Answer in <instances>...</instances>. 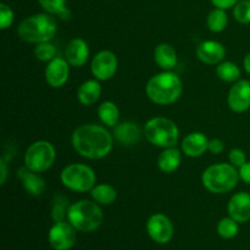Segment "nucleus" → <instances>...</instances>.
Segmentation results:
<instances>
[{
  "label": "nucleus",
  "mask_w": 250,
  "mask_h": 250,
  "mask_svg": "<svg viewBox=\"0 0 250 250\" xmlns=\"http://www.w3.org/2000/svg\"><path fill=\"white\" fill-rule=\"evenodd\" d=\"M72 146L81 156L89 160H100L110 154L114 137L99 125H82L72 133Z\"/></svg>",
  "instance_id": "nucleus-1"
},
{
  "label": "nucleus",
  "mask_w": 250,
  "mask_h": 250,
  "mask_svg": "<svg viewBox=\"0 0 250 250\" xmlns=\"http://www.w3.org/2000/svg\"><path fill=\"white\" fill-rule=\"evenodd\" d=\"M182 81L176 73L164 71L153 76L146 87V95L158 105H170L180 99L182 95Z\"/></svg>",
  "instance_id": "nucleus-2"
},
{
  "label": "nucleus",
  "mask_w": 250,
  "mask_h": 250,
  "mask_svg": "<svg viewBox=\"0 0 250 250\" xmlns=\"http://www.w3.org/2000/svg\"><path fill=\"white\" fill-rule=\"evenodd\" d=\"M58 31V23L50 14H36L26 17L17 27L22 41L32 44L50 42Z\"/></svg>",
  "instance_id": "nucleus-3"
},
{
  "label": "nucleus",
  "mask_w": 250,
  "mask_h": 250,
  "mask_svg": "<svg viewBox=\"0 0 250 250\" xmlns=\"http://www.w3.org/2000/svg\"><path fill=\"white\" fill-rule=\"evenodd\" d=\"M239 171L232 164H215L203 172L202 182L205 189L215 194H224L234 189L239 180Z\"/></svg>",
  "instance_id": "nucleus-4"
},
{
  "label": "nucleus",
  "mask_w": 250,
  "mask_h": 250,
  "mask_svg": "<svg viewBox=\"0 0 250 250\" xmlns=\"http://www.w3.org/2000/svg\"><path fill=\"white\" fill-rule=\"evenodd\" d=\"M103 210L97 202L80 200L70 205L67 221L80 232H93L103 224Z\"/></svg>",
  "instance_id": "nucleus-5"
},
{
  "label": "nucleus",
  "mask_w": 250,
  "mask_h": 250,
  "mask_svg": "<svg viewBox=\"0 0 250 250\" xmlns=\"http://www.w3.org/2000/svg\"><path fill=\"white\" fill-rule=\"evenodd\" d=\"M144 136L149 143L165 149L177 144L180 129L172 120L160 116L153 117L144 126Z\"/></svg>",
  "instance_id": "nucleus-6"
},
{
  "label": "nucleus",
  "mask_w": 250,
  "mask_h": 250,
  "mask_svg": "<svg viewBox=\"0 0 250 250\" xmlns=\"http://www.w3.org/2000/svg\"><path fill=\"white\" fill-rule=\"evenodd\" d=\"M61 182L70 190L89 192L95 186V172L84 164H70L61 171Z\"/></svg>",
  "instance_id": "nucleus-7"
},
{
  "label": "nucleus",
  "mask_w": 250,
  "mask_h": 250,
  "mask_svg": "<svg viewBox=\"0 0 250 250\" xmlns=\"http://www.w3.org/2000/svg\"><path fill=\"white\" fill-rule=\"evenodd\" d=\"M55 158V148L50 142L37 141L24 153V166L34 172H45L54 165Z\"/></svg>",
  "instance_id": "nucleus-8"
},
{
  "label": "nucleus",
  "mask_w": 250,
  "mask_h": 250,
  "mask_svg": "<svg viewBox=\"0 0 250 250\" xmlns=\"http://www.w3.org/2000/svg\"><path fill=\"white\" fill-rule=\"evenodd\" d=\"M77 229L70 222H55L49 231L48 239L51 248L55 250H70L75 246Z\"/></svg>",
  "instance_id": "nucleus-9"
},
{
  "label": "nucleus",
  "mask_w": 250,
  "mask_h": 250,
  "mask_svg": "<svg viewBox=\"0 0 250 250\" xmlns=\"http://www.w3.org/2000/svg\"><path fill=\"white\" fill-rule=\"evenodd\" d=\"M119 67L116 55L110 50H102L93 58L90 62L92 75L98 81H107L112 78Z\"/></svg>",
  "instance_id": "nucleus-10"
},
{
  "label": "nucleus",
  "mask_w": 250,
  "mask_h": 250,
  "mask_svg": "<svg viewBox=\"0 0 250 250\" xmlns=\"http://www.w3.org/2000/svg\"><path fill=\"white\" fill-rule=\"evenodd\" d=\"M146 232L154 242L166 244L173 237V225L164 214H154L146 222Z\"/></svg>",
  "instance_id": "nucleus-11"
},
{
  "label": "nucleus",
  "mask_w": 250,
  "mask_h": 250,
  "mask_svg": "<svg viewBox=\"0 0 250 250\" xmlns=\"http://www.w3.org/2000/svg\"><path fill=\"white\" fill-rule=\"evenodd\" d=\"M227 104L234 112H246L250 107V81L239 80L229 92Z\"/></svg>",
  "instance_id": "nucleus-12"
},
{
  "label": "nucleus",
  "mask_w": 250,
  "mask_h": 250,
  "mask_svg": "<svg viewBox=\"0 0 250 250\" xmlns=\"http://www.w3.org/2000/svg\"><path fill=\"white\" fill-rule=\"evenodd\" d=\"M70 63L66 59L55 58L49 61L45 67V81L50 87L61 88L66 84L70 77Z\"/></svg>",
  "instance_id": "nucleus-13"
},
{
  "label": "nucleus",
  "mask_w": 250,
  "mask_h": 250,
  "mask_svg": "<svg viewBox=\"0 0 250 250\" xmlns=\"http://www.w3.org/2000/svg\"><path fill=\"white\" fill-rule=\"evenodd\" d=\"M226 55V49L216 41H205L198 45L197 56L207 65H219Z\"/></svg>",
  "instance_id": "nucleus-14"
},
{
  "label": "nucleus",
  "mask_w": 250,
  "mask_h": 250,
  "mask_svg": "<svg viewBox=\"0 0 250 250\" xmlns=\"http://www.w3.org/2000/svg\"><path fill=\"white\" fill-rule=\"evenodd\" d=\"M229 215L237 222H248L250 220V194L239 192L232 195L227 205Z\"/></svg>",
  "instance_id": "nucleus-15"
},
{
  "label": "nucleus",
  "mask_w": 250,
  "mask_h": 250,
  "mask_svg": "<svg viewBox=\"0 0 250 250\" xmlns=\"http://www.w3.org/2000/svg\"><path fill=\"white\" fill-rule=\"evenodd\" d=\"M65 56L70 66L82 67L85 65L89 58V46L87 42L82 38H75L67 44Z\"/></svg>",
  "instance_id": "nucleus-16"
},
{
  "label": "nucleus",
  "mask_w": 250,
  "mask_h": 250,
  "mask_svg": "<svg viewBox=\"0 0 250 250\" xmlns=\"http://www.w3.org/2000/svg\"><path fill=\"white\" fill-rule=\"evenodd\" d=\"M209 146V139L202 132H192L182 141L181 148L183 154L189 158H198L202 156Z\"/></svg>",
  "instance_id": "nucleus-17"
},
{
  "label": "nucleus",
  "mask_w": 250,
  "mask_h": 250,
  "mask_svg": "<svg viewBox=\"0 0 250 250\" xmlns=\"http://www.w3.org/2000/svg\"><path fill=\"white\" fill-rule=\"evenodd\" d=\"M142 131L134 122L126 121L117 124L114 128V138L125 146H132L141 141Z\"/></svg>",
  "instance_id": "nucleus-18"
},
{
  "label": "nucleus",
  "mask_w": 250,
  "mask_h": 250,
  "mask_svg": "<svg viewBox=\"0 0 250 250\" xmlns=\"http://www.w3.org/2000/svg\"><path fill=\"white\" fill-rule=\"evenodd\" d=\"M17 177L22 181L24 189L28 194L33 195V197H39L45 192V181L38 175V172L29 170L26 166L17 171Z\"/></svg>",
  "instance_id": "nucleus-19"
},
{
  "label": "nucleus",
  "mask_w": 250,
  "mask_h": 250,
  "mask_svg": "<svg viewBox=\"0 0 250 250\" xmlns=\"http://www.w3.org/2000/svg\"><path fill=\"white\" fill-rule=\"evenodd\" d=\"M102 95V85L98 80H88L80 85L77 90V99L84 106L95 104Z\"/></svg>",
  "instance_id": "nucleus-20"
},
{
  "label": "nucleus",
  "mask_w": 250,
  "mask_h": 250,
  "mask_svg": "<svg viewBox=\"0 0 250 250\" xmlns=\"http://www.w3.org/2000/svg\"><path fill=\"white\" fill-rule=\"evenodd\" d=\"M154 60L159 67L170 71L177 65V53L176 49L168 43H161L154 50Z\"/></svg>",
  "instance_id": "nucleus-21"
},
{
  "label": "nucleus",
  "mask_w": 250,
  "mask_h": 250,
  "mask_svg": "<svg viewBox=\"0 0 250 250\" xmlns=\"http://www.w3.org/2000/svg\"><path fill=\"white\" fill-rule=\"evenodd\" d=\"M181 161H182L181 151L176 146H170V148H165L160 153L158 159V166L163 172L172 173L180 167Z\"/></svg>",
  "instance_id": "nucleus-22"
},
{
  "label": "nucleus",
  "mask_w": 250,
  "mask_h": 250,
  "mask_svg": "<svg viewBox=\"0 0 250 250\" xmlns=\"http://www.w3.org/2000/svg\"><path fill=\"white\" fill-rule=\"evenodd\" d=\"M90 195L100 205H111L115 203L117 198V192L111 185L107 183H102V185L94 186L92 190H90Z\"/></svg>",
  "instance_id": "nucleus-23"
},
{
  "label": "nucleus",
  "mask_w": 250,
  "mask_h": 250,
  "mask_svg": "<svg viewBox=\"0 0 250 250\" xmlns=\"http://www.w3.org/2000/svg\"><path fill=\"white\" fill-rule=\"evenodd\" d=\"M98 116L107 127H115L119 122L120 110L114 102H104L98 109Z\"/></svg>",
  "instance_id": "nucleus-24"
},
{
  "label": "nucleus",
  "mask_w": 250,
  "mask_h": 250,
  "mask_svg": "<svg viewBox=\"0 0 250 250\" xmlns=\"http://www.w3.org/2000/svg\"><path fill=\"white\" fill-rule=\"evenodd\" d=\"M216 75L224 82H237L241 77V68L234 62H231V61H222L217 65Z\"/></svg>",
  "instance_id": "nucleus-25"
},
{
  "label": "nucleus",
  "mask_w": 250,
  "mask_h": 250,
  "mask_svg": "<svg viewBox=\"0 0 250 250\" xmlns=\"http://www.w3.org/2000/svg\"><path fill=\"white\" fill-rule=\"evenodd\" d=\"M207 23L210 31L214 32V33L222 32L227 27V23H229V17H227L226 11L219 9V7H215L212 11H210Z\"/></svg>",
  "instance_id": "nucleus-26"
},
{
  "label": "nucleus",
  "mask_w": 250,
  "mask_h": 250,
  "mask_svg": "<svg viewBox=\"0 0 250 250\" xmlns=\"http://www.w3.org/2000/svg\"><path fill=\"white\" fill-rule=\"evenodd\" d=\"M39 5L46 14L58 15L61 19H70V10L66 6V0H38Z\"/></svg>",
  "instance_id": "nucleus-27"
},
{
  "label": "nucleus",
  "mask_w": 250,
  "mask_h": 250,
  "mask_svg": "<svg viewBox=\"0 0 250 250\" xmlns=\"http://www.w3.org/2000/svg\"><path fill=\"white\" fill-rule=\"evenodd\" d=\"M68 199L65 195L58 194L55 195L53 200V208H51V217L55 222L65 221L67 219V212L70 209Z\"/></svg>",
  "instance_id": "nucleus-28"
},
{
  "label": "nucleus",
  "mask_w": 250,
  "mask_h": 250,
  "mask_svg": "<svg viewBox=\"0 0 250 250\" xmlns=\"http://www.w3.org/2000/svg\"><path fill=\"white\" fill-rule=\"evenodd\" d=\"M239 232V226L238 222L236 220L229 217H225V219L220 220V222L217 224V233L221 238L225 239H232L238 234Z\"/></svg>",
  "instance_id": "nucleus-29"
},
{
  "label": "nucleus",
  "mask_w": 250,
  "mask_h": 250,
  "mask_svg": "<svg viewBox=\"0 0 250 250\" xmlns=\"http://www.w3.org/2000/svg\"><path fill=\"white\" fill-rule=\"evenodd\" d=\"M56 55V48L49 42L45 43H39L37 44V46L34 48V56L38 59L39 61H43V62H49L53 59H55Z\"/></svg>",
  "instance_id": "nucleus-30"
},
{
  "label": "nucleus",
  "mask_w": 250,
  "mask_h": 250,
  "mask_svg": "<svg viewBox=\"0 0 250 250\" xmlns=\"http://www.w3.org/2000/svg\"><path fill=\"white\" fill-rule=\"evenodd\" d=\"M233 16L239 23H250V0H239L233 7Z\"/></svg>",
  "instance_id": "nucleus-31"
},
{
  "label": "nucleus",
  "mask_w": 250,
  "mask_h": 250,
  "mask_svg": "<svg viewBox=\"0 0 250 250\" xmlns=\"http://www.w3.org/2000/svg\"><path fill=\"white\" fill-rule=\"evenodd\" d=\"M15 19L14 11L9 5L1 2L0 4V28L6 29L12 24Z\"/></svg>",
  "instance_id": "nucleus-32"
},
{
  "label": "nucleus",
  "mask_w": 250,
  "mask_h": 250,
  "mask_svg": "<svg viewBox=\"0 0 250 250\" xmlns=\"http://www.w3.org/2000/svg\"><path fill=\"white\" fill-rule=\"evenodd\" d=\"M229 163L234 166V167H242L244 164L247 163V156L242 149H232L229 154Z\"/></svg>",
  "instance_id": "nucleus-33"
},
{
  "label": "nucleus",
  "mask_w": 250,
  "mask_h": 250,
  "mask_svg": "<svg viewBox=\"0 0 250 250\" xmlns=\"http://www.w3.org/2000/svg\"><path fill=\"white\" fill-rule=\"evenodd\" d=\"M208 150L210 153L215 154V155H219L222 151L225 150V143L224 141H221L220 138H214L211 141H209V146H208Z\"/></svg>",
  "instance_id": "nucleus-34"
},
{
  "label": "nucleus",
  "mask_w": 250,
  "mask_h": 250,
  "mask_svg": "<svg viewBox=\"0 0 250 250\" xmlns=\"http://www.w3.org/2000/svg\"><path fill=\"white\" fill-rule=\"evenodd\" d=\"M239 0H211L212 5L215 7H219V9L227 10L231 9V7H234V5L238 2Z\"/></svg>",
  "instance_id": "nucleus-35"
},
{
  "label": "nucleus",
  "mask_w": 250,
  "mask_h": 250,
  "mask_svg": "<svg viewBox=\"0 0 250 250\" xmlns=\"http://www.w3.org/2000/svg\"><path fill=\"white\" fill-rule=\"evenodd\" d=\"M239 177L242 181L250 185V163H246L242 167H239Z\"/></svg>",
  "instance_id": "nucleus-36"
},
{
  "label": "nucleus",
  "mask_w": 250,
  "mask_h": 250,
  "mask_svg": "<svg viewBox=\"0 0 250 250\" xmlns=\"http://www.w3.org/2000/svg\"><path fill=\"white\" fill-rule=\"evenodd\" d=\"M0 167H1V185H4L5 181H6V177H7V168H6V163H5L4 159H1V161H0Z\"/></svg>",
  "instance_id": "nucleus-37"
},
{
  "label": "nucleus",
  "mask_w": 250,
  "mask_h": 250,
  "mask_svg": "<svg viewBox=\"0 0 250 250\" xmlns=\"http://www.w3.org/2000/svg\"><path fill=\"white\" fill-rule=\"evenodd\" d=\"M243 65H244V70L247 71V73H249L250 75V53L246 56V58H244Z\"/></svg>",
  "instance_id": "nucleus-38"
}]
</instances>
